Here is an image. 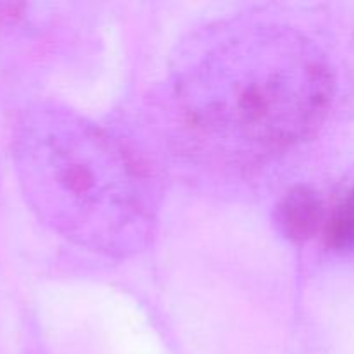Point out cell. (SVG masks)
I'll return each instance as SVG.
<instances>
[{
	"label": "cell",
	"mask_w": 354,
	"mask_h": 354,
	"mask_svg": "<svg viewBox=\"0 0 354 354\" xmlns=\"http://www.w3.org/2000/svg\"><path fill=\"white\" fill-rule=\"evenodd\" d=\"M44 147L55 220L66 237L111 256L147 244L156 189L130 149L76 114L55 118Z\"/></svg>",
	"instance_id": "cell-2"
},
{
	"label": "cell",
	"mask_w": 354,
	"mask_h": 354,
	"mask_svg": "<svg viewBox=\"0 0 354 354\" xmlns=\"http://www.w3.org/2000/svg\"><path fill=\"white\" fill-rule=\"evenodd\" d=\"M327 237L334 248H354V190L337 206L327 225Z\"/></svg>",
	"instance_id": "cell-4"
},
{
	"label": "cell",
	"mask_w": 354,
	"mask_h": 354,
	"mask_svg": "<svg viewBox=\"0 0 354 354\" xmlns=\"http://www.w3.org/2000/svg\"><path fill=\"white\" fill-rule=\"evenodd\" d=\"M328 69L310 40L261 23L218 41L178 83L185 123L234 161H256L310 137L330 102Z\"/></svg>",
	"instance_id": "cell-1"
},
{
	"label": "cell",
	"mask_w": 354,
	"mask_h": 354,
	"mask_svg": "<svg viewBox=\"0 0 354 354\" xmlns=\"http://www.w3.org/2000/svg\"><path fill=\"white\" fill-rule=\"evenodd\" d=\"M324 220V206L313 190L306 187L287 192L277 207V223L290 241L304 242L313 237Z\"/></svg>",
	"instance_id": "cell-3"
}]
</instances>
